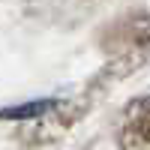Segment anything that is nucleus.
<instances>
[{"mask_svg":"<svg viewBox=\"0 0 150 150\" xmlns=\"http://www.w3.org/2000/svg\"><path fill=\"white\" fill-rule=\"evenodd\" d=\"M48 102H27L24 108H9V111H0V117H6V120H24V117H33V114H39V111H45Z\"/></svg>","mask_w":150,"mask_h":150,"instance_id":"1","label":"nucleus"}]
</instances>
